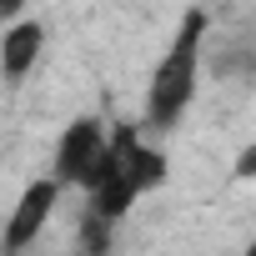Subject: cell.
I'll use <instances>...</instances> for the list:
<instances>
[{
  "instance_id": "6da1fadb",
  "label": "cell",
  "mask_w": 256,
  "mask_h": 256,
  "mask_svg": "<svg viewBox=\"0 0 256 256\" xmlns=\"http://www.w3.org/2000/svg\"><path fill=\"white\" fill-rule=\"evenodd\" d=\"M201 36H206V16L191 10V16L181 20V30H176L166 60H161L156 76H151V100H146V110H151L156 126H171V120L191 106V96H196V66H201Z\"/></svg>"
},
{
  "instance_id": "7a4b0ae2",
  "label": "cell",
  "mask_w": 256,
  "mask_h": 256,
  "mask_svg": "<svg viewBox=\"0 0 256 256\" xmlns=\"http://www.w3.org/2000/svg\"><path fill=\"white\" fill-rule=\"evenodd\" d=\"M106 146H110V136L100 131V120H76L70 131L60 136V151H56V171L66 176V181H80V186H90L96 181V171H100V161H106Z\"/></svg>"
},
{
  "instance_id": "3957f363",
  "label": "cell",
  "mask_w": 256,
  "mask_h": 256,
  "mask_svg": "<svg viewBox=\"0 0 256 256\" xmlns=\"http://www.w3.org/2000/svg\"><path fill=\"white\" fill-rule=\"evenodd\" d=\"M50 211H56V181H36V186H26V196L16 201L10 226H6V251H26V246L40 236V226H46Z\"/></svg>"
},
{
  "instance_id": "277c9868",
  "label": "cell",
  "mask_w": 256,
  "mask_h": 256,
  "mask_svg": "<svg viewBox=\"0 0 256 256\" xmlns=\"http://www.w3.org/2000/svg\"><path fill=\"white\" fill-rule=\"evenodd\" d=\"M40 40H46V30H40L36 20H20V26H10L6 46H0V66H6V76H10V80H20V76L36 66V56H40Z\"/></svg>"
},
{
  "instance_id": "5b68a950",
  "label": "cell",
  "mask_w": 256,
  "mask_h": 256,
  "mask_svg": "<svg viewBox=\"0 0 256 256\" xmlns=\"http://www.w3.org/2000/svg\"><path fill=\"white\" fill-rule=\"evenodd\" d=\"M80 236H86V256H106V251H110V226H106L100 216H90V221L80 226Z\"/></svg>"
},
{
  "instance_id": "8992f818",
  "label": "cell",
  "mask_w": 256,
  "mask_h": 256,
  "mask_svg": "<svg viewBox=\"0 0 256 256\" xmlns=\"http://www.w3.org/2000/svg\"><path fill=\"white\" fill-rule=\"evenodd\" d=\"M236 176H256V146H246V151H241V161H236Z\"/></svg>"
},
{
  "instance_id": "52a82bcc",
  "label": "cell",
  "mask_w": 256,
  "mask_h": 256,
  "mask_svg": "<svg viewBox=\"0 0 256 256\" xmlns=\"http://www.w3.org/2000/svg\"><path fill=\"white\" fill-rule=\"evenodd\" d=\"M20 6L26 0H0V16H20Z\"/></svg>"
},
{
  "instance_id": "ba28073f",
  "label": "cell",
  "mask_w": 256,
  "mask_h": 256,
  "mask_svg": "<svg viewBox=\"0 0 256 256\" xmlns=\"http://www.w3.org/2000/svg\"><path fill=\"white\" fill-rule=\"evenodd\" d=\"M246 256H256V241H251V251H246Z\"/></svg>"
}]
</instances>
